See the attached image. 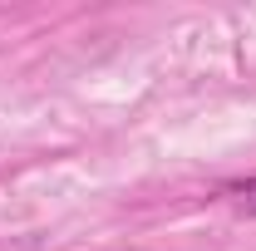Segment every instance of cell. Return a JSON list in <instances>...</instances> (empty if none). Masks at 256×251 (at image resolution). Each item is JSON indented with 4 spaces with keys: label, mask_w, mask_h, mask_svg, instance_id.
<instances>
[{
    "label": "cell",
    "mask_w": 256,
    "mask_h": 251,
    "mask_svg": "<svg viewBox=\"0 0 256 251\" xmlns=\"http://www.w3.org/2000/svg\"><path fill=\"white\" fill-rule=\"evenodd\" d=\"M222 197L242 212H256V178H236V182H222Z\"/></svg>",
    "instance_id": "obj_1"
}]
</instances>
